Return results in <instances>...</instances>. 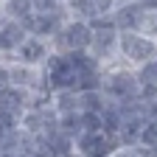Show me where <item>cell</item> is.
Listing matches in <instances>:
<instances>
[{
  "instance_id": "1",
  "label": "cell",
  "mask_w": 157,
  "mask_h": 157,
  "mask_svg": "<svg viewBox=\"0 0 157 157\" xmlns=\"http://www.w3.org/2000/svg\"><path fill=\"white\" fill-rule=\"evenodd\" d=\"M104 95L109 101H126V98L140 95V78L137 70L124 65V62H112L104 70V84H101Z\"/></svg>"
},
{
  "instance_id": "2",
  "label": "cell",
  "mask_w": 157,
  "mask_h": 157,
  "mask_svg": "<svg viewBox=\"0 0 157 157\" xmlns=\"http://www.w3.org/2000/svg\"><path fill=\"white\" fill-rule=\"evenodd\" d=\"M154 56H157V39L140 31H121V36H118V62L137 70L146 62H151Z\"/></svg>"
},
{
  "instance_id": "3",
  "label": "cell",
  "mask_w": 157,
  "mask_h": 157,
  "mask_svg": "<svg viewBox=\"0 0 157 157\" xmlns=\"http://www.w3.org/2000/svg\"><path fill=\"white\" fill-rule=\"evenodd\" d=\"M90 25H93V39L87 51L101 65L118 62V36H121V31L112 25V17H95Z\"/></svg>"
},
{
  "instance_id": "4",
  "label": "cell",
  "mask_w": 157,
  "mask_h": 157,
  "mask_svg": "<svg viewBox=\"0 0 157 157\" xmlns=\"http://www.w3.org/2000/svg\"><path fill=\"white\" fill-rule=\"evenodd\" d=\"M90 39H93V25L87 23V20L67 17L65 25L59 28L56 36L51 39V45L59 53H73V51H87L90 48Z\"/></svg>"
},
{
  "instance_id": "5",
  "label": "cell",
  "mask_w": 157,
  "mask_h": 157,
  "mask_svg": "<svg viewBox=\"0 0 157 157\" xmlns=\"http://www.w3.org/2000/svg\"><path fill=\"white\" fill-rule=\"evenodd\" d=\"M42 70H45V87H48V93H53V90H76L78 73H76V67H73L67 53L53 51L51 59L42 65Z\"/></svg>"
},
{
  "instance_id": "6",
  "label": "cell",
  "mask_w": 157,
  "mask_h": 157,
  "mask_svg": "<svg viewBox=\"0 0 157 157\" xmlns=\"http://www.w3.org/2000/svg\"><path fill=\"white\" fill-rule=\"evenodd\" d=\"M6 59V67H9V84L20 87V90H28V93H42L45 87V70L28 65V62H20L17 56H3Z\"/></svg>"
},
{
  "instance_id": "7",
  "label": "cell",
  "mask_w": 157,
  "mask_h": 157,
  "mask_svg": "<svg viewBox=\"0 0 157 157\" xmlns=\"http://www.w3.org/2000/svg\"><path fill=\"white\" fill-rule=\"evenodd\" d=\"M25 36H28V28L20 20L0 11V56H14L17 48L25 42Z\"/></svg>"
},
{
  "instance_id": "8",
  "label": "cell",
  "mask_w": 157,
  "mask_h": 157,
  "mask_svg": "<svg viewBox=\"0 0 157 157\" xmlns=\"http://www.w3.org/2000/svg\"><path fill=\"white\" fill-rule=\"evenodd\" d=\"M65 20H67V11H65V3L59 6L56 11H45V14H34L31 17V23L25 25L28 34L34 36H42V39H53L56 31L65 25Z\"/></svg>"
},
{
  "instance_id": "9",
  "label": "cell",
  "mask_w": 157,
  "mask_h": 157,
  "mask_svg": "<svg viewBox=\"0 0 157 157\" xmlns=\"http://www.w3.org/2000/svg\"><path fill=\"white\" fill-rule=\"evenodd\" d=\"M51 53H53V45H51V39H42V36H34V34H28L25 36V42L17 48V59L20 62H28V65H36V67H42L48 59H51Z\"/></svg>"
},
{
  "instance_id": "10",
  "label": "cell",
  "mask_w": 157,
  "mask_h": 157,
  "mask_svg": "<svg viewBox=\"0 0 157 157\" xmlns=\"http://www.w3.org/2000/svg\"><path fill=\"white\" fill-rule=\"evenodd\" d=\"M140 14H143V6L137 3V0H124V3L115 6V11L109 17H112V25L118 31H137V25H140Z\"/></svg>"
},
{
  "instance_id": "11",
  "label": "cell",
  "mask_w": 157,
  "mask_h": 157,
  "mask_svg": "<svg viewBox=\"0 0 157 157\" xmlns=\"http://www.w3.org/2000/svg\"><path fill=\"white\" fill-rule=\"evenodd\" d=\"M51 104L53 109L62 112H82V101H78V90H53L51 93Z\"/></svg>"
},
{
  "instance_id": "12",
  "label": "cell",
  "mask_w": 157,
  "mask_h": 157,
  "mask_svg": "<svg viewBox=\"0 0 157 157\" xmlns=\"http://www.w3.org/2000/svg\"><path fill=\"white\" fill-rule=\"evenodd\" d=\"M65 11H67V17H73V20H87V23H93V20L98 17L95 0H65Z\"/></svg>"
},
{
  "instance_id": "13",
  "label": "cell",
  "mask_w": 157,
  "mask_h": 157,
  "mask_svg": "<svg viewBox=\"0 0 157 157\" xmlns=\"http://www.w3.org/2000/svg\"><path fill=\"white\" fill-rule=\"evenodd\" d=\"M3 14H9V17L20 20L23 25H28L31 17L36 11H34V3H31V0H3Z\"/></svg>"
},
{
  "instance_id": "14",
  "label": "cell",
  "mask_w": 157,
  "mask_h": 157,
  "mask_svg": "<svg viewBox=\"0 0 157 157\" xmlns=\"http://www.w3.org/2000/svg\"><path fill=\"white\" fill-rule=\"evenodd\" d=\"M59 132L76 140V137L84 132V121H82V112H62V115H59Z\"/></svg>"
},
{
  "instance_id": "15",
  "label": "cell",
  "mask_w": 157,
  "mask_h": 157,
  "mask_svg": "<svg viewBox=\"0 0 157 157\" xmlns=\"http://www.w3.org/2000/svg\"><path fill=\"white\" fill-rule=\"evenodd\" d=\"M78 101H82V112H104L109 98L104 95V90H84L78 93Z\"/></svg>"
},
{
  "instance_id": "16",
  "label": "cell",
  "mask_w": 157,
  "mask_h": 157,
  "mask_svg": "<svg viewBox=\"0 0 157 157\" xmlns=\"http://www.w3.org/2000/svg\"><path fill=\"white\" fill-rule=\"evenodd\" d=\"M109 157H157V151L143 143H121Z\"/></svg>"
},
{
  "instance_id": "17",
  "label": "cell",
  "mask_w": 157,
  "mask_h": 157,
  "mask_svg": "<svg viewBox=\"0 0 157 157\" xmlns=\"http://www.w3.org/2000/svg\"><path fill=\"white\" fill-rule=\"evenodd\" d=\"M137 31L146 34V36H151V39H157V9H143Z\"/></svg>"
},
{
  "instance_id": "18",
  "label": "cell",
  "mask_w": 157,
  "mask_h": 157,
  "mask_svg": "<svg viewBox=\"0 0 157 157\" xmlns=\"http://www.w3.org/2000/svg\"><path fill=\"white\" fill-rule=\"evenodd\" d=\"M140 143L143 146H157V118H146V124L140 129Z\"/></svg>"
},
{
  "instance_id": "19",
  "label": "cell",
  "mask_w": 157,
  "mask_h": 157,
  "mask_svg": "<svg viewBox=\"0 0 157 157\" xmlns=\"http://www.w3.org/2000/svg\"><path fill=\"white\" fill-rule=\"evenodd\" d=\"M137 78H140V84H157V56L143 67H137Z\"/></svg>"
},
{
  "instance_id": "20",
  "label": "cell",
  "mask_w": 157,
  "mask_h": 157,
  "mask_svg": "<svg viewBox=\"0 0 157 157\" xmlns=\"http://www.w3.org/2000/svg\"><path fill=\"white\" fill-rule=\"evenodd\" d=\"M34 3V11L36 14H45V11H56L62 6V0H31Z\"/></svg>"
},
{
  "instance_id": "21",
  "label": "cell",
  "mask_w": 157,
  "mask_h": 157,
  "mask_svg": "<svg viewBox=\"0 0 157 157\" xmlns=\"http://www.w3.org/2000/svg\"><path fill=\"white\" fill-rule=\"evenodd\" d=\"M118 6V0H95V9H98V17H109Z\"/></svg>"
},
{
  "instance_id": "22",
  "label": "cell",
  "mask_w": 157,
  "mask_h": 157,
  "mask_svg": "<svg viewBox=\"0 0 157 157\" xmlns=\"http://www.w3.org/2000/svg\"><path fill=\"white\" fill-rule=\"evenodd\" d=\"M9 84V67H6V59L0 56V90Z\"/></svg>"
},
{
  "instance_id": "23",
  "label": "cell",
  "mask_w": 157,
  "mask_h": 157,
  "mask_svg": "<svg viewBox=\"0 0 157 157\" xmlns=\"http://www.w3.org/2000/svg\"><path fill=\"white\" fill-rule=\"evenodd\" d=\"M14 157H28V151H20V154H14Z\"/></svg>"
},
{
  "instance_id": "24",
  "label": "cell",
  "mask_w": 157,
  "mask_h": 157,
  "mask_svg": "<svg viewBox=\"0 0 157 157\" xmlns=\"http://www.w3.org/2000/svg\"><path fill=\"white\" fill-rule=\"evenodd\" d=\"M98 157H107V154H98Z\"/></svg>"
},
{
  "instance_id": "25",
  "label": "cell",
  "mask_w": 157,
  "mask_h": 157,
  "mask_svg": "<svg viewBox=\"0 0 157 157\" xmlns=\"http://www.w3.org/2000/svg\"><path fill=\"white\" fill-rule=\"evenodd\" d=\"M118 3H124V0H118Z\"/></svg>"
},
{
  "instance_id": "26",
  "label": "cell",
  "mask_w": 157,
  "mask_h": 157,
  "mask_svg": "<svg viewBox=\"0 0 157 157\" xmlns=\"http://www.w3.org/2000/svg\"><path fill=\"white\" fill-rule=\"evenodd\" d=\"M62 3H65V0H62Z\"/></svg>"
}]
</instances>
